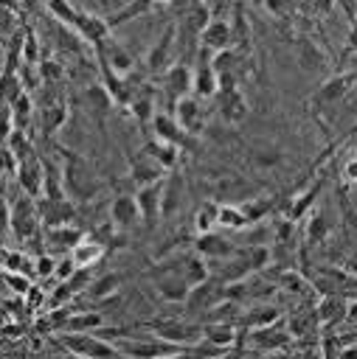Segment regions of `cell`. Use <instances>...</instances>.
I'll list each match as a JSON object with an SVG mask.
<instances>
[{
  "instance_id": "obj_1",
  "label": "cell",
  "mask_w": 357,
  "mask_h": 359,
  "mask_svg": "<svg viewBox=\"0 0 357 359\" xmlns=\"http://www.w3.org/2000/svg\"><path fill=\"white\" fill-rule=\"evenodd\" d=\"M152 337L169 342V345H177V348H194L202 342V325L200 323H186V320H177V317H166V320H149L143 325Z\"/></svg>"
},
{
  "instance_id": "obj_2",
  "label": "cell",
  "mask_w": 357,
  "mask_h": 359,
  "mask_svg": "<svg viewBox=\"0 0 357 359\" xmlns=\"http://www.w3.org/2000/svg\"><path fill=\"white\" fill-rule=\"evenodd\" d=\"M62 188H65V196L73 205L84 202L96 194V177L79 154H67V165L62 168Z\"/></svg>"
},
{
  "instance_id": "obj_3",
  "label": "cell",
  "mask_w": 357,
  "mask_h": 359,
  "mask_svg": "<svg viewBox=\"0 0 357 359\" xmlns=\"http://www.w3.org/2000/svg\"><path fill=\"white\" fill-rule=\"evenodd\" d=\"M56 345L79 359H124L118 348L96 334H59Z\"/></svg>"
},
{
  "instance_id": "obj_4",
  "label": "cell",
  "mask_w": 357,
  "mask_h": 359,
  "mask_svg": "<svg viewBox=\"0 0 357 359\" xmlns=\"http://www.w3.org/2000/svg\"><path fill=\"white\" fill-rule=\"evenodd\" d=\"M118 348V353L124 359H169V356H177L183 353L186 348H177V345H169L157 337H143V339H129V337H121L112 342Z\"/></svg>"
},
{
  "instance_id": "obj_5",
  "label": "cell",
  "mask_w": 357,
  "mask_h": 359,
  "mask_svg": "<svg viewBox=\"0 0 357 359\" xmlns=\"http://www.w3.org/2000/svg\"><path fill=\"white\" fill-rule=\"evenodd\" d=\"M39 230H42V222H39L37 199L20 194L11 205V236L17 241H28V238H37Z\"/></svg>"
},
{
  "instance_id": "obj_6",
  "label": "cell",
  "mask_w": 357,
  "mask_h": 359,
  "mask_svg": "<svg viewBox=\"0 0 357 359\" xmlns=\"http://www.w3.org/2000/svg\"><path fill=\"white\" fill-rule=\"evenodd\" d=\"M354 81H357V73H354V70H343V73L329 76V79L315 90L312 104H315L318 109H332V107H337V104L354 90Z\"/></svg>"
},
{
  "instance_id": "obj_7",
  "label": "cell",
  "mask_w": 357,
  "mask_h": 359,
  "mask_svg": "<svg viewBox=\"0 0 357 359\" xmlns=\"http://www.w3.org/2000/svg\"><path fill=\"white\" fill-rule=\"evenodd\" d=\"M211 50L200 48L197 50V65L191 70V95L194 98H214L219 93V79L211 67Z\"/></svg>"
},
{
  "instance_id": "obj_8",
  "label": "cell",
  "mask_w": 357,
  "mask_h": 359,
  "mask_svg": "<svg viewBox=\"0 0 357 359\" xmlns=\"http://www.w3.org/2000/svg\"><path fill=\"white\" fill-rule=\"evenodd\" d=\"M70 31H73L82 42H90L93 48L101 45V42L110 36V25H107V20L98 17V14H93V11H87L84 6H79L76 17H73V22H70Z\"/></svg>"
},
{
  "instance_id": "obj_9",
  "label": "cell",
  "mask_w": 357,
  "mask_h": 359,
  "mask_svg": "<svg viewBox=\"0 0 357 359\" xmlns=\"http://www.w3.org/2000/svg\"><path fill=\"white\" fill-rule=\"evenodd\" d=\"M174 50H177V25L171 22L160 34V39H155V45L149 48V53H146V70L149 73H166L171 67Z\"/></svg>"
},
{
  "instance_id": "obj_10",
  "label": "cell",
  "mask_w": 357,
  "mask_h": 359,
  "mask_svg": "<svg viewBox=\"0 0 357 359\" xmlns=\"http://www.w3.org/2000/svg\"><path fill=\"white\" fill-rule=\"evenodd\" d=\"M171 115H174L177 126H180L188 137H197V135L205 129V109H202V101H200V98H194V95L180 98V101L174 104Z\"/></svg>"
},
{
  "instance_id": "obj_11",
  "label": "cell",
  "mask_w": 357,
  "mask_h": 359,
  "mask_svg": "<svg viewBox=\"0 0 357 359\" xmlns=\"http://www.w3.org/2000/svg\"><path fill=\"white\" fill-rule=\"evenodd\" d=\"M42 230L51 227H67L76 222V205L70 199H37Z\"/></svg>"
},
{
  "instance_id": "obj_12",
  "label": "cell",
  "mask_w": 357,
  "mask_h": 359,
  "mask_svg": "<svg viewBox=\"0 0 357 359\" xmlns=\"http://www.w3.org/2000/svg\"><path fill=\"white\" fill-rule=\"evenodd\" d=\"M152 278H155V289H157L160 300L174 303V306H180V303L186 306V300H188L191 289H188V283L183 280V275H180V272H169V269L155 266Z\"/></svg>"
},
{
  "instance_id": "obj_13",
  "label": "cell",
  "mask_w": 357,
  "mask_h": 359,
  "mask_svg": "<svg viewBox=\"0 0 357 359\" xmlns=\"http://www.w3.org/2000/svg\"><path fill=\"white\" fill-rule=\"evenodd\" d=\"M14 180L20 185V194H25L31 199H39L42 196V182H45V165H42V160L34 154V157L17 163Z\"/></svg>"
},
{
  "instance_id": "obj_14",
  "label": "cell",
  "mask_w": 357,
  "mask_h": 359,
  "mask_svg": "<svg viewBox=\"0 0 357 359\" xmlns=\"http://www.w3.org/2000/svg\"><path fill=\"white\" fill-rule=\"evenodd\" d=\"M194 252L200 255V258H205L208 264L211 261H222V258H231L239 247L231 241V238H225V236H219V233H205V236H197L194 238Z\"/></svg>"
},
{
  "instance_id": "obj_15",
  "label": "cell",
  "mask_w": 357,
  "mask_h": 359,
  "mask_svg": "<svg viewBox=\"0 0 357 359\" xmlns=\"http://www.w3.org/2000/svg\"><path fill=\"white\" fill-rule=\"evenodd\" d=\"M247 342L253 351L259 353H281L287 345H290V334L275 323L270 328H259V331H247Z\"/></svg>"
},
{
  "instance_id": "obj_16",
  "label": "cell",
  "mask_w": 357,
  "mask_h": 359,
  "mask_svg": "<svg viewBox=\"0 0 357 359\" xmlns=\"http://www.w3.org/2000/svg\"><path fill=\"white\" fill-rule=\"evenodd\" d=\"M110 222L118 230H132L135 224H141V210H138L135 194H118L110 202Z\"/></svg>"
},
{
  "instance_id": "obj_17",
  "label": "cell",
  "mask_w": 357,
  "mask_h": 359,
  "mask_svg": "<svg viewBox=\"0 0 357 359\" xmlns=\"http://www.w3.org/2000/svg\"><path fill=\"white\" fill-rule=\"evenodd\" d=\"M163 90H166V95H169V101H171V109H174V104H177L180 98L191 95V70H188L183 62L171 65V67L163 73Z\"/></svg>"
},
{
  "instance_id": "obj_18",
  "label": "cell",
  "mask_w": 357,
  "mask_h": 359,
  "mask_svg": "<svg viewBox=\"0 0 357 359\" xmlns=\"http://www.w3.org/2000/svg\"><path fill=\"white\" fill-rule=\"evenodd\" d=\"M84 238V230H79V227H73V224H67V227H51V230H42V241H45V247L56 255H70V250L79 244Z\"/></svg>"
},
{
  "instance_id": "obj_19",
  "label": "cell",
  "mask_w": 357,
  "mask_h": 359,
  "mask_svg": "<svg viewBox=\"0 0 357 359\" xmlns=\"http://www.w3.org/2000/svg\"><path fill=\"white\" fill-rule=\"evenodd\" d=\"M225 300V286L219 283V280H205L202 286H197V289H191V294H188V300H186V309L188 311H211L216 303H222Z\"/></svg>"
},
{
  "instance_id": "obj_20",
  "label": "cell",
  "mask_w": 357,
  "mask_h": 359,
  "mask_svg": "<svg viewBox=\"0 0 357 359\" xmlns=\"http://www.w3.org/2000/svg\"><path fill=\"white\" fill-rule=\"evenodd\" d=\"M163 168L141 149L135 157H132V163H129V177L138 182V188H146V185H157V182H163Z\"/></svg>"
},
{
  "instance_id": "obj_21",
  "label": "cell",
  "mask_w": 357,
  "mask_h": 359,
  "mask_svg": "<svg viewBox=\"0 0 357 359\" xmlns=\"http://www.w3.org/2000/svg\"><path fill=\"white\" fill-rule=\"evenodd\" d=\"M275 323H281V309L273 306V303H256L250 311H245V314L239 317V325H242L245 331L270 328V325H275Z\"/></svg>"
},
{
  "instance_id": "obj_22",
  "label": "cell",
  "mask_w": 357,
  "mask_h": 359,
  "mask_svg": "<svg viewBox=\"0 0 357 359\" xmlns=\"http://www.w3.org/2000/svg\"><path fill=\"white\" fill-rule=\"evenodd\" d=\"M216 98H219V115H222L225 123H239V121L247 118V101H245V95H242L239 87L219 90Z\"/></svg>"
},
{
  "instance_id": "obj_23",
  "label": "cell",
  "mask_w": 357,
  "mask_h": 359,
  "mask_svg": "<svg viewBox=\"0 0 357 359\" xmlns=\"http://www.w3.org/2000/svg\"><path fill=\"white\" fill-rule=\"evenodd\" d=\"M200 48L219 53L231 48V22L228 20H211L200 34Z\"/></svg>"
},
{
  "instance_id": "obj_24",
  "label": "cell",
  "mask_w": 357,
  "mask_h": 359,
  "mask_svg": "<svg viewBox=\"0 0 357 359\" xmlns=\"http://www.w3.org/2000/svg\"><path fill=\"white\" fill-rule=\"evenodd\" d=\"M152 137H157V140H163V143H171V146H186V140H188V135L177 126V121H174V115L171 112H155V118H152Z\"/></svg>"
},
{
  "instance_id": "obj_25",
  "label": "cell",
  "mask_w": 357,
  "mask_h": 359,
  "mask_svg": "<svg viewBox=\"0 0 357 359\" xmlns=\"http://www.w3.org/2000/svg\"><path fill=\"white\" fill-rule=\"evenodd\" d=\"M160 185L163 182L135 191V202H138V210H141V224H146V227H152L160 219Z\"/></svg>"
},
{
  "instance_id": "obj_26",
  "label": "cell",
  "mask_w": 357,
  "mask_h": 359,
  "mask_svg": "<svg viewBox=\"0 0 357 359\" xmlns=\"http://www.w3.org/2000/svg\"><path fill=\"white\" fill-rule=\"evenodd\" d=\"M104 250H107V247H104L98 238H93V236L84 233V238L70 250V261L76 264V269H93V266L101 261Z\"/></svg>"
},
{
  "instance_id": "obj_27",
  "label": "cell",
  "mask_w": 357,
  "mask_h": 359,
  "mask_svg": "<svg viewBox=\"0 0 357 359\" xmlns=\"http://www.w3.org/2000/svg\"><path fill=\"white\" fill-rule=\"evenodd\" d=\"M228 22H231V48L245 56V50H250V25H247L245 6H242V3H236V6L231 8Z\"/></svg>"
},
{
  "instance_id": "obj_28",
  "label": "cell",
  "mask_w": 357,
  "mask_h": 359,
  "mask_svg": "<svg viewBox=\"0 0 357 359\" xmlns=\"http://www.w3.org/2000/svg\"><path fill=\"white\" fill-rule=\"evenodd\" d=\"M183 199V177L177 171H169V177L160 185V216H171L180 208Z\"/></svg>"
},
{
  "instance_id": "obj_29",
  "label": "cell",
  "mask_w": 357,
  "mask_h": 359,
  "mask_svg": "<svg viewBox=\"0 0 357 359\" xmlns=\"http://www.w3.org/2000/svg\"><path fill=\"white\" fill-rule=\"evenodd\" d=\"M98 328H104V314L101 311H79V314H70L65 320L59 334H96Z\"/></svg>"
},
{
  "instance_id": "obj_30",
  "label": "cell",
  "mask_w": 357,
  "mask_h": 359,
  "mask_svg": "<svg viewBox=\"0 0 357 359\" xmlns=\"http://www.w3.org/2000/svg\"><path fill=\"white\" fill-rule=\"evenodd\" d=\"M121 294V275L118 272H107L101 278H96L87 289H84V297H90L93 303H104L110 297Z\"/></svg>"
},
{
  "instance_id": "obj_31",
  "label": "cell",
  "mask_w": 357,
  "mask_h": 359,
  "mask_svg": "<svg viewBox=\"0 0 357 359\" xmlns=\"http://www.w3.org/2000/svg\"><path fill=\"white\" fill-rule=\"evenodd\" d=\"M236 339H239V331H236V325H231V323H205V325H202V342H208V345H214V348L228 351Z\"/></svg>"
},
{
  "instance_id": "obj_32",
  "label": "cell",
  "mask_w": 357,
  "mask_h": 359,
  "mask_svg": "<svg viewBox=\"0 0 357 359\" xmlns=\"http://www.w3.org/2000/svg\"><path fill=\"white\" fill-rule=\"evenodd\" d=\"M143 151L163 168V171H174V165H177V157H180V146H171V143H163V140H157V137H152L146 146H143Z\"/></svg>"
},
{
  "instance_id": "obj_33",
  "label": "cell",
  "mask_w": 357,
  "mask_h": 359,
  "mask_svg": "<svg viewBox=\"0 0 357 359\" xmlns=\"http://www.w3.org/2000/svg\"><path fill=\"white\" fill-rule=\"evenodd\" d=\"M183 280L188 283V289H197V286H202L205 280H211L208 261L200 258L197 252H186V261H183Z\"/></svg>"
},
{
  "instance_id": "obj_34",
  "label": "cell",
  "mask_w": 357,
  "mask_h": 359,
  "mask_svg": "<svg viewBox=\"0 0 357 359\" xmlns=\"http://www.w3.org/2000/svg\"><path fill=\"white\" fill-rule=\"evenodd\" d=\"M343 317H346V300H340L337 294H323L315 303V320L320 325H332V323H337Z\"/></svg>"
},
{
  "instance_id": "obj_35",
  "label": "cell",
  "mask_w": 357,
  "mask_h": 359,
  "mask_svg": "<svg viewBox=\"0 0 357 359\" xmlns=\"http://www.w3.org/2000/svg\"><path fill=\"white\" fill-rule=\"evenodd\" d=\"M22 93H25V87H22V79H20L17 67L14 65H6L0 70V104L11 107Z\"/></svg>"
},
{
  "instance_id": "obj_36",
  "label": "cell",
  "mask_w": 357,
  "mask_h": 359,
  "mask_svg": "<svg viewBox=\"0 0 357 359\" xmlns=\"http://www.w3.org/2000/svg\"><path fill=\"white\" fill-rule=\"evenodd\" d=\"M295 56H298V65H301L306 73H318V70L326 67V56H323V50H320L315 42H309V39H301V42H298Z\"/></svg>"
},
{
  "instance_id": "obj_37",
  "label": "cell",
  "mask_w": 357,
  "mask_h": 359,
  "mask_svg": "<svg viewBox=\"0 0 357 359\" xmlns=\"http://www.w3.org/2000/svg\"><path fill=\"white\" fill-rule=\"evenodd\" d=\"M3 269L6 272L25 275V278H37V258H28L20 250H6L3 252Z\"/></svg>"
},
{
  "instance_id": "obj_38",
  "label": "cell",
  "mask_w": 357,
  "mask_h": 359,
  "mask_svg": "<svg viewBox=\"0 0 357 359\" xmlns=\"http://www.w3.org/2000/svg\"><path fill=\"white\" fill-rule=\"evenodd\" d=\"M216 227H225V230H245L250 227L245 210L239 205H228V202H219V213H216Z\"/></svg>"
},
{
  "instance_id": "obj_39",
  "label": "cell",
  "mask_w": 357,
  "mask_h": 359,
  "mask_svg": "<svg viewBox=\"0 0 357 359\" xmlns=\"http://www.w3.org/2000/svg\"><path fill=\"white\" fill-rule=\"evenodd\" d=\"M129 109L138 115V121H152L157 107H155V95H152V87H141V93L135 90L132 93V101H129Z\"/></svg>"
},
{
  "instance_id": "obj_40",
  "label": "cell",
  "mask_w": 357,
  "mask_h": 359,
  "mask_svg": "<svg viewBox=\"0 0 357 359\" xmlns=\"http://www.w3.org/2000/svg\"><path fill=\"white\" fill-rule=\"evenodd\" d=\"M320 188H323V180H318V182H315V185H309V188H306V191H304L301 196H295V202H292V208L287 210V219H290V222H295V219H301V216H304V213H306V210L312 208V202L318 199V194H320Z\"/></svg>"
},
{
  "instance_id": "obj_41",
  "label": "cell",
  "mask_w": 357,
  "mask_h": 359,
  "mask_svg": "<svg viewBox=\"0 0 357 359\" xmlns=\"http://www.w3.org/2000/svg\"><path fill=\"white\" fill-rule=\"evenodd\" d=\"M31 115H34V98H31L28 93H22V95H20V98L11 104V121H14V132H22V129L28 126Z\"/></svg>"
},
{
  "instance_id": "obj_42",
  "label": "cell",
  "mask_w": 357,
  "mask_h": 359,
  "mask_svg": "<svg viewBox=\"0 0 357 359\" xmlns=\"http://www.w3.org/2000/svg\"><path fill=\"white\" fill-rule=\"evenodd\" d=\"M216 213H219V202H205L197 216H194V230L197 236H205V233H214L216 227Z\"/></svg>"
},
{
  "instance_id": "obj_43",
  "label": "cell",
  "mask_w": 357,
  "mask_h": 359,
  "mask_svg": "<svg viewBox=\"0 0 357 359\" xmlns=\"http://www.w3.org/2000/svg\"><path fill=\"white\" fill-rule=\"evenodd\" d=\"M65 121H67V107L62 101L59 104H48L42 109V132H56Z\"/></svg>"
},
{
  "instance_id": "obj_44",
  "label": "cell",
  "mask_w": 357,
  "mask_h": 359,
  "mask_svg": "<svg viewBox=\"0 0 357 359\" xmlns=\"http://www.w3.org/2000/svg\"><path fill=\"white\" fill-rule=\"evenodd\" d=\"M17 36L20 34V25H17V17H14V8L0 3V39H8V36Z\"/></svg>"
},
{
  "instance_id": "obj_45",
  "label": "cell",
  "mask_w": 357,
  "mask_h": 359,
  "mask_svg": "<svg viewBox=\"0 0 357 359\" xmlns=\"http://www.w3.org/2000/svg\"><path fill=\"white\" fill-rule=\"evenodd\" d=\"M3 280H6V286L14 292V294H28L31 292V286H34V280L31 278H25V275H17V272H3Z\"/></svg>"
},
{
  "instance_id": "obj_46",
  "label": "cell",
  "mask_w": 357,
  "mask_h": 359,
  "mask_svg": "<svg viewBox=\"0 0 357 359\" xmlns=\"http://www.w3.org/2000/svg\"><path fill=\"white\" fill-rule=\"evenodd\" d=\"M39 42H37V34L31 31V28H25V45H22V65H31L34 67V62L39 59V48H37Z\"/></svg>"
},
{
  "instance_id": "obj_47",
  "label": "cell",
  "mask_w": 357,
  "mask_h": 359,
  "mask_svg": "<svg viewBox=\"0 0 357 359\" xmlns=\"http://www.w3.org/2000/svg\"><path fill=\"white\" fill-rule=\"evenodd\" d=\"M11 236V205L0 196V250H6V241Z\"/></svg>"
},
{
  "instance_id": "obj_48",
  "label": "cell",
  "mask_w": 357,
  "mask_h": 359,
  "mask_svg": "<svg viewBox=\"0 0 357 359\" xmlns=\"http://www.w3.org/2000/svg\"><path fill=\"white\" fill-rule=\"evenodd\" d=\"M62 76H65V70H62L59 62H53V59H42L39 62V79L42 81H62Z\"/></svg>"
},
{
  "instance_id": "obj_49",
  "label": "cell",
  "mask_w": 357,
  "mask_h": 359,
  "mask_svg": "<svg viewBox=\"0 0 357 359\" xmlns=\"http://www.w3.org/2000/svg\"><path fill=\"white\" fill-rule=\"evenodd\" d=\"M326 233H329V224H326V219H323L320 213H315V216L309 219V227H306V238H309V241H323V238H326Z\"/></svg>"
},
{
  "instance_id": "obj_50",
  "label": "cell",
  "mask_w": 357,
  "mask_h": 359,
  "mask_svg": "<svg viewBox=\"0 0 357 359\" xmlns=\"http://www.w3.org/2000/svg\"><path fill=\"white\" fill-rule=\"evenodd\" d=\"M253 163L259 168H270V165H278L281 163V154H278V149H256L253 151Z\"/></svg>"
},
{
  "instance_id": "obj_51",
  "label": "cell",
  "mask_w": 357,
  "mask_h": 359,
  "mask_svg": "<svg viewBox=\"0 0 357 359\" xmlns=\"http://www.w3.org/2000/svg\"><path fill=\"white\" fill-rule=\"evenodd\" d=\"M76 272V264L70 261V255H62V258H56V269H53V278L59 280V283H65L70 275Z\"/></svg>"
},
{
  "instance_id": "obj_52",
  "label": "cell",
  "mask_w": 357,
  "mask_h": 359,
  "mask_svg": "<svg viewBox=\"0 0 357 359\" xmlns=\"http://www.w3.org/2000/svg\"><path fill=\"white\" fill-rule=\"evenodd\" d=\"M56 269V258L53 255H39L37 258V278H51Z\"/></svg>"
},
{
  "instance_id": "obj_53",
  "label": "cell",
  "mask_w": 357,
  "mask_h": 359,
  "mask_svg": "<svg viewBox=\"0 0 357 359\" xmlns=\"http://www.w3.org/2000/svg\"><path fill=\"white\" fill-rule=\"evenodd\" d=\"M343 174H346V180H351V182H357V154L346 163V168H343Z\"/></svg>"
},
{
  "instance_id": "obj_54",
  "label": "cell",
  "mask_w": 357,
  "mask_h": 359,
  "mask_svg": "<svg viewBox=\"0 0 357 359\" xmlns=\"http://www.w3.org/2000/svg\"><path fill=\"white\" fill-rule=\"evenodd\" d=\"M25 297H28V303H31V306H37V303H42V300H45V292H39V286H31V292H28Z\"/></svg>"
},
{
  "instance_id": "obj_55",
  "label": "cell",
  "mask_w": 357,
  "mask_h": 359,
  "mask_svg": "<svg viewBox=\"0 0 357 359\" xmlns=\"http://www.w3.org/2000/svg\"><path fill=\"white\" fill-rule=\"evenodd\" d=\"M346 320L357 323V300H349V303H346Z\"/></svg>"
},
{
  "instance_id": "obj_56",
  "label": "cell",
  "mask_w": 357,
  "mask_h": 359,
  "mask_svg": "<svg viewBox=\"0 0 357 359\" xmlns=\"http://www.w3.org/2000/svg\"><path fill=\"white\" fill-rule=\"evenodd\" d=\"M295 359H323V356H320V351H315V348H306V351H301Z\"/></svg>"
},
{
  "instance_id": "obj_57",
  "label": "cell",
  "mask_w": 357,
  "mask_h": 359,
  "mask_svg": "<svg viewBox=\"0 0 357 359\" xmlns=\"http://www.w3.org/2000/svg\"><path fill=\"white\" fill-rule=\"evenodd\" d=\"M337 359H357V348H346V351H343Z\"/></svg>"
},
{
  "instance_id": "obj_58",
  "label": "cell",
  "mask_w": 357,
  "mask_h": 359,
  "mask_svg": "<svg viewBox=\"0 0 357 359\" xmlns=\"http://www.w3.org/2000/svg\"><path fill=\"white\" fill-rule=\"evenodd\" d=\"M59 359H79V356H73V353H70V356H59Z\"/></svg>"
}]
</instances>
